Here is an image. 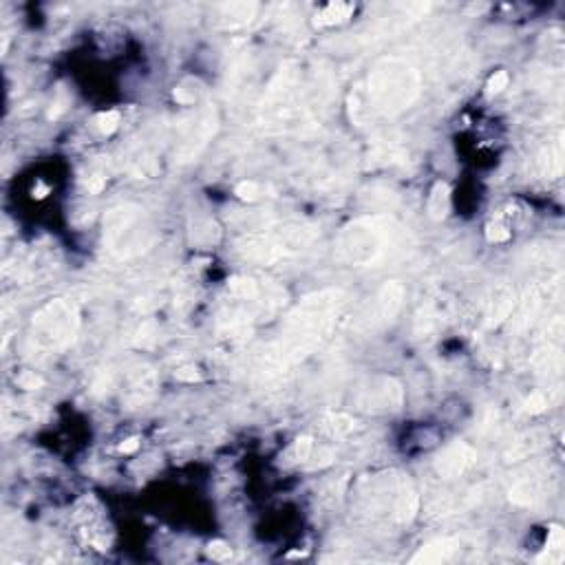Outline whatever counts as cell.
<instances>
[{
	"instance_id": "6da1fadb",
	"label": "cell",
	"mask_w": 565,
	"mask_h": 565,
	"mask_svg": "<svg viewBox=\"0 0 565 565\" xmlns=\"http://www.w3.org/2000/svg\"><path fill=\"white\" fill-rule=\"evenodd\" d=\"M342 303L344 294L340 289H325L307 296L289 316L281 340L267 356V364L276 371H283L289 364L305 360L314 349H318L320 342L330 336Z\"/></svg>"
},
{
	"instance_id": "7a4b0ae2",
	"label": "cell",
	"mask_w": 565,
	"mask_h": 565,
	"mask_svg": "<svg viewBox=\"0 0 565 565\" xmlns=\"http://www.w3.org/2000/svg\"><path fill=\"white\" fill-rule=\"evenodd\" d=\"M397 226L389 216H362L342 230L336 243V257L354 265H378L389 259L397 241Z\"/></svg>"
},
{
	"instance_id": "3957f363",
	"label": "cell",
	"mask_w": 565,
	"mask_h": 565,
	"mask_svg": "<svg viewBox=\"0 0 565 565\" xmlns=\"http://www.w3.org/2000/svg\"><path fill=\"white\" fill-rule=\"evenodd\" d=\"M420 73L404 60H382L375 64L369 78V102L375 111L395 115L413 104L420 93Z\"/></svg>"
},
{
	"instance_id": "277c9868",
	"label": "cell",
	"mask_w": 565,
	"mask_h": 565,
	"mask_svg": "<svg viewBox=\"0 0 565 565\" xmlns=\"http://www.w3.org/2000/svg\"><path fill=\"white\" fill-rule=\"evenodd\" d=\"M80 327V312L73 303L51 301L33 316L31 342L40 351H60L73 342Z\"/></svg>"
},
{
	"instance_id": "5b68a950",
	"label": "cell",
	"mask_w": 565,
	"mask_h": 565,
	"mask_svg": "<svg viewBox=\"0 0 565 565\" xmlns=\"http://www.w3.org/2000/svg\"><path fill=\"white\" fill-rule=\"evenodd\" d=\"M141 212L135 206H122L106 214L104 219V241L120 257L141 252L148 245V230L141 228Z\"/></svg>"
},
{
	"instance_id": "8992f818",
	"label": "cell",
	"mask_w": 565,
	"mask_h": 565,
	"mask_svg": "<svg viewBox=\"0 0 565 565\" xmlns=\"http://www.w3.org/2000/svg\"><path fill=\"white\" fill-rule=\"evenodd\" d=\"M402 387L397 385L393 378H380L373 380L369 389H364L360 397L362 409H373V411H397L402 407Z\"/></svg>"
},
{
	"instance_id": "52a82bcc",
	"label": "cell",
	"mask_w": 565,
	"mask_h": 565,
	"mask_svg": "<svg viewBox=\"0 0 565 565\" xmlns=\"http://www.w3.org/2000/svg\"><path fill=\"white\" fill-rule=\"evenodd\" d=\"M477 460V450L464 444V442H453L448 444L440 455H437L435 470L440 472L444 479H455L464 475L468 466H472Z\"/></svg>"
},
{
	"instance_id": "ba28073f",
	"label": "cell",
	"mask_w": 565,
	"mask_h": 565,
	"mask_svg": "<svg viewBox=\"0 0 565 565\" xmlns=\"http://www.w3.org/2000/svg\"><path fill=\"white\" fill-rule=\"evenodd\" d=\"M402 301H404V287L395 281L387 283L375 296L371 322L373 325H389L395 318V314L400 312V307H402Z\"/></svg>"
},
{
	"instance_id": "9c48e42d",
	"label": "cell",
	"mask_w": 565,
	"mask_h": 565,
	"mask_svg": "<svg viewBox=\"0 0 565 565\" xmlns=\"http://www.w3.org/2000/svg\"><path fill=\"white\" fill-rule=\"evenodd\" d=\"M214 131H216V115H214L212 108H208V111L204 113V117H202V122L197 124V131H194V135L190 137V141H186V144H184V148L179 151L181 161H190V159H194V157L199 155V151H202L204 146L208 144V139L214 135Z\"/></svg>"
},
{
	"instance_id": "30bf717a",
	"label": "cell",
	"mask_w": 565,
	"mask_h": 565,
	"mask_svg": "<svg viewBox=\"0 0 565 565\" xmlns=\"http://www.w3.org/2000/svg\"><path fill=\"white\" fill-rule=\"evenodd\" d=\"M517 301H515V291L501 285L495 289V296L493 301L488 303V312H486V325L488 327H499L503 320L510 318V314H513V309H515Z\"/></svg>"
},
{
	"instance_id": "8fae6325",
	"label": "cell",
	"mask_w": 565,
	"mask_h": 565,
	"mask_svg": "<svg viewBox=\"0 0 565 565\" xmlns=\"http://www.w3.org/2000/svg\"><path fill=\"white\" fill-rule=\"evenodd\" d=\"M458 550H460V543L455 539H440V541L424 545L411 561L413 563H444V561H450Z\"/></svg>"
},
{
	"instance_id": "7c38bea8",
	"label": "cell",
	"mask_w": 565,
	"mask_h": 565,
	"mask_svg": "<svg viewBox=\"0 0 565 565\" xmlns=\"http://www.w3.org/2000/svg\"><path fill=\"white\" fill-rule=\"evenodd\" d=\"M450 210V190L444 181H437L429 197V214L435 221H442Z\"/></svg>"
},
{
	"instance_id": "4fadbf2b",
	"label": "cell",
	"mask_w": 565,
	"mask_h": 565,
	"mask_svg": "<svg viewBox=\"0 0 565 565\" xmlns=\"http://www.w3.org/2000/svg\"><path fill=\"white\" fill-rule=\"evenodd\" d=\"M351 13H354V5L332 3V5H327L325 9H320L316 13V25L318 27H332V25H338L342 21H347Z\"/></svg>"
},
{
	"instance_id": "5bb4252c",
	"label": "cell",
	"mask_w": 565,
	"mask_h": 565,
	"mask_svg": "<svg viewBox=\"0 0 565 565\" xmlns=\"http://www.w3.org/2000/svg\"><path fill=\"white\" fill-rule=\"evenodd\" d=\"M356 422H354V417L349 415H344V413H332V415H327L325 420H322V431L327 435H332V437H344V435H349L354 431Z\"/></svg>"
},
{
	"instance_id": "9a60e30c",
	"label": "cell",
	"mask_w": 565,
	"mask_h": 565,
	"mask_svg": "<svg viewBox=\"0 0 565 565\" xmlns=\"http://www.w3.org/2000/svg\"><path fill=\"white\" fill-rule=\"evenodd\" d=\"M539 307H541V296L537 294V291H530V294L523 298V303L517 309V316H515V327H517V330H525V327L532 322V318L539 312Z\"/></svg>"
},
{
	"instance_id": "2e32d148",
	"label": "cell",
	"mask_w": 565,
	"mask_h": 565,
	"mask_svg": "<svg viewBox=\"0 0 565 565\" xmlns=\"http://www.w3.org/2000/svg\"><path fill=\"white\" fill-rule=\"evenodd\" d=\"M563 545H565V539H563V530L559 525H552L550 528V535H548V545H545V552L537 559L539 563L548 561V563H561L563 561Z\"/></svg>"
},
{
	"instance_id": "e0dca14e",
	"label": "cell",
	"mask_w": 565,
	"mask_h": 565,
	"mask_svg": "<svg viewBox=\"0 0 565 565\" xmlns=\"http://www.w3.org/2000/svg\"><path fill=\"white\" fill-rule=\"evenodd\" d=\"M257 5L254 3H230V5H223L221 11H223V18H228L230 25H245L250 23L254 13H257Z\"/></svg>"
},
{
	"instance_id": "ac0fdd59",
	"label": "cell",
	"mask_w": 565,
	"mask_h": 565,
	"mask_svg": "<svg viewBox=\"0 0 565 565\" xmlns=\"http://www.w3.org/2000/svg\"><path fill=\"white\" fill-rule=\"evenodd\" d=\"M541 163H543V173L550 179L561 175V170H563V135H559V139L552 146H548V155H545V159H541Z\"/></svg>"
},
{
	"instance_id": "d6986e66",
	"label": "cell",
	"mask_w": 565,
	"mask_h": 565,
	"mask_svg": "<svg viewBox=\"0 0 565 565\" xmlns=\"http://www.w3.org/2000/svg\"><path fill=\"white\" fill-rule=\"evenodd\" d=\"M228 289H230L232 296L241 298V301H254V298L259 296V285H257V281L243 279V276L232 279L230 285H228Z\"/></svg>"
},
{
	"instance_id": "ffe728a7",
	"label": "cell",
	"mask_w": 565,
	"mask_h": 565,
	"mask_svg": "<svg viewBox=\"0 0 565 565\" xmlns=\"http://www.w3.org/2000/svg\"><path fill=\"white\" fill-rule=\"evenodd\" d=\"M532 499H535V488L530 482H519L510 490V501L517 506H528V503H532Z\"/></svg>"
},
{
	"instance_id": "44dd1931",
	"label": "cell",
	"mask_w": 565,
	"mask_h": 565,
	"mask_svg": "<svg viewBox=\"0 0 565 565\" xmlns=\"http://www.w3.org/2000/svg\"><path fill=\"white\" fill-rule=\"evenodd\" d=\"M120 113L117 111H104L95 117V126L102 135H113L120 129Z\"/></svg>"
},
{
	"instance_id": "7402d4cb",
	"label": "cell",
	"mask_w": 565,
	"mask_h": 565,
	"mask_svg": "<svg viewBox=\"0 0 565 565\" xmlns=\"http://www.w3.org/2000/svg\"><path fill=\"white\" fill-rule=\"evenodd\" d=\"M523 409H525V413H530V415H539V413H543L545 409H548V397H545L543 393H539V391H535V393H530L523 400Z\"/></svg>"
},
{
	"instance_id": "603a6c76",
	"label": "cell",
	"mask_w": 565,
	"mask_h": 565,
	"mask_svg": "<svg viewBox=\"0 0 565 565\" xmlns=\"http://www.w3.org/2000/svg\"><path fill=\"white\" fill-rule=\"evenodd\" d=\"M208 557L214 559V561H230L232 559V548L226 543V541H210L208 548H206Z\"/></svg>"
},
{
	"instance_id": "cb8c5ba5",
	"label": "cell",
	"mask_w": 565,
	"mask_h": 565,
	"mask_svg": "<svg viewBox=\"0 0 565 565\" xmlns=\"http://www.w3.org/2000/svg\"><path fill=\"white\" fill-rule=\"evenodd\" d=\"M234 192L239 199H243V202H254V199H259L261 188L257 181H241V184L234 188Z\"/></svg>"
},
{
	"instance_id": "d4e9b609",
	"label": "cell",
	"mask_w": 565,
	"mask_h": 565,
	"mask_svg": "<svg viewBox=\"0 0 565 565\" xmlns=\"http://www.w3.org/2000/svg\"><path fill=\"white\" fill-rule=\"evenodd\" d=\"M508 82H510L508 73H506V71H497L495 76H490V78H488L486 93H488V95H497V93H501L503 88H508Z\"/></svg>"
},
{
	"instance_id": "484cf974",
	"label": "cell",
	"mask_w": 565,
	"mask_h": 565,
	"mask_svg": "<svg viewBox=\"0 0 565 565\" xmlns=\"http://www.w3.org/2000/svg\"><path fill=\"white\" fill-rule=\"evenodd\" d=\"M312 448H314L312 437H307V435L298 437V440L294 442V458H296L298 462L309 460V455H312Z\"/></svg>"
},
{
	"instance_id": "4316f807",
	"label": "cell",
	"mask_w": 565,
	"mask_h": 565,
	"mask_svg": "<svg viewBox=\"0 0 565 565\" xmlns=\"http://www.w3.org/2000/svg\"><path fill=\"white\" fill-rule=\"evenodd\" d=\"M16 382L18 385H21L23 389H27V391H35V389H40L42 385H45V380L40 378V375H35L33 371H25V373H21L16 378Z\"/></svg>"
},
{
	"instance_id": "83f0119b",
	"label": "cell",
	"mask_w": 565,
	"mask_h": 565,
	"mask_svg": "<svg viewBox=\"0 0 565 565\" xmlns=\"http://www.w3.org/2000/svg\"><path fill=\"white\" fill-rule=\"evenodd\" d=\"M486 236H488L490 243H503V241L510 239V232L503 226H499V223H490L488 230H486Z\"/></svg>"
},
{
	"instance_id": "f1b7e54d",
	"label": "cell",
	"mask_w": 565,
	"mask_h": 565,
	"mask_svg": "<svg viewBox=\"0 0 565 565\" xmlns=\"http://www.w3.org/2000/svg\"><path fill=\"white\" fill-rule=\"evenodd\" d=\"M175 375H177V380H184V382H197V380H202V375L197 373L194 367H181V369L175 371Z\"/></svg>"
},
{
	"instance_id": "f546056e",
	"label": "cell",
	"mask_w": 565,
	"mask_h": 565,
	"mask_svg": "<svg viewBox=\"0 0 565 565\" xmlns=\"http://www.w3.org/2000/svg\"><path fill=\"white\" fill-rule=\"evenodd\" d=\"M86 188H88L91 194H98V192L104 188V179H100V177H91V179L86 181Z\"/></svg>"
},
{
	"instance_id": "4dcf8cb0",
	"label": "cell",
	"mask_w": 565,
	"mask_h": 565,
	"mask_svg": "<svg viewBox=\"0 0 565 565\" xmlns=\"http://www.w3.org/2000/svg\"><path fill=\"white\" fill-rule=\"evenodd\" d=\"M137 448H139V440H137V437H131V440H126V442L120 444V450L122 453H135Z\"/></svg>"
},
{
	"instance_id": "1f68e13d",
	"label": "cell",
	"mask_w": 565,
	"mask_h": 565,
	"mask_svg": "<svg viewBox=\"0 0 565 565\" xmlns=\"http://www.w3.org/2000/svg\"><path fill=\"white\" fill-rule=\"evenodd\" d=\"M47 192H49V188H47L45 184H40V181H38V186H35V188H33V197H35V199H42V197H47Z\"/></svg>"
}]
</instances>
